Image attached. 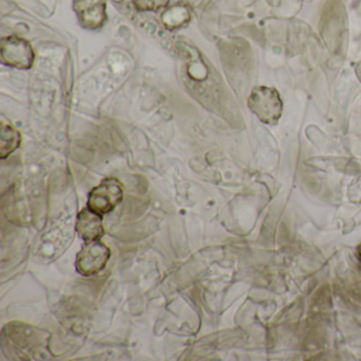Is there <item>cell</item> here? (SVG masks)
<instances>
[{
    "instance_id": "6da1fadb",
    "label": "cell",
    "mask_w": 361,
    "mask_h": 361,
    "mask_svg": "<svg viewBox=\"0 0 361 361\" xmlns=\"http://www.w3.org/2000/svg\"><path fill=\"white\" fill-rule=\"evenodd\" d=\"M248 107L263 123L274 126L282 116L283 101L274 88L257 86L249 96Z\"/></svg>"
},
{
    "instance_id": "7a4b0ae2",
    "label": "cell",
    "mask_w": 361,
    "mask_h": 361,
    "mask_svg": "<svg viewBox=\"0 0 361 361\" xmlns=\"http://www.w3.org/2000/svg\"><path fill=\"white\" fill-rule=\"evenodd\" d=\"M0 56L6 66L20 71H29L35 62V51L30 42L18 35H10L1 39Z\"/></svg>"
},
{
    "instance_id": "3957f363",
    "label": "cell",
    "mask_w": 361,
    "mask_h": 361,
    "mask_svg": "<svg viewBox=\"0 0 361 361\" xmlns=\"http://www.w3.org/2000/svg\"><path fill=\"white\" fill-rule=\"evenodd\" d=\"M123 200V185L119 179L107 177L90 191L87 207L99 214L111 212Z\"/></svg>"
},
{
    "instance_id": "277c9868",
    "label": "cell",
    "mask_w": 361,
    "mask_h": 361,
    "mask_svg": "<svg viewBox=\"0 0 361 361\" xmlns=\"http://www.w3.org/2000/svg\"><path fill=\"white\" fill-rule=\"evenodd\" d=\"M111 257V249L101 240H90L78 253L75 268L82 276H94L106 267Z\"/></svg>"
},
{
    "instance_id": "5b68a950",
    "label": "cell",
    "mask_w": 361,
    "mask_h": 361,
    "mask_svg": "<svg viewBox=\"0 0 361 361\" xmlns=\"http://www.w3.org/2000/svg\"><path fill=\"white\" fill-rule=\"evenodd\" d=\"M107 0H75L73 11L85 30L96 31L103 28L107 20Z\"/></svg>"
},
{
    "instance_id": "8992f818",
    "label": "cell",
    "mask_w": 361,
    "mask_h": 361,
    "mask_svg": "<svg viewBox=\"0 0 361 361\" xmlns=\"http://www.w3.org/2000/svg\"><path fill=\"white\" fill-rule=\"evenodd\" d=\"M75 230L85 242L101 240V238L104 235L103 215L86 207L78 215Z\"/></svg>"
},
{
    "instance_id": "52a82bcc",
    "label": "cell",
    "mask_w": 361,
    "mask_h": 361,
    "mask_svg": "<svg viewBox=\"0 0 361 361\" xmlns=\"http://www.w3.org/2000/svg\"><path fill=\"white\" fill-rule=\"evenodd\" d=\"M191 9L185 3L169 6L160 16L164 28L169 31H176L185 28L191 22Z\"/></svg>"
},
{
    "instance_id": "ba28073f",
    "label": "cell",
    "mask_w": 361,
    "mask_h": 361,
    "mask_svg": "<svg viewBox=\"0 0 361 361\" xmlns=\"http://www.w3.org/2000/svg\"><path fill=\"white\" fill-rule=\"evenodd\" d=\"M22 135L11 124L1 122L0 128V158L6 159L20 147Z\"/></svg>"
},
{
    "instance_id": "9c48e42d",
    "label": "cell",
    "mask_w": 361,
    "mask_h": 361,
    "mask_svg": "<svg viewBox=\"0 0 361 361\" xmlns=\"http://www.w3.org/2000/svg\"><path fill=\"white\" fill-rule=\"evenodd\" d=\"M135 9L139 12H158L166 9L171 0H132Z\"/></svg>"
},
{
    "instance_id": "30bf717a",
    "label": "cell",
    "mask_w": 361,
    "mask_h": 361,
    "mask_svg": "<svg viewBox=\"0 0 361 361\" xmlns=\"http://www.w3.org/2000/svg\"><path fill=\"white\" fill-rule=\"evenodd\" d=\"M358 255H359V261H360V263H361V245H360V247H359V249H358Z\"/></svg>"
}]
</instances>
